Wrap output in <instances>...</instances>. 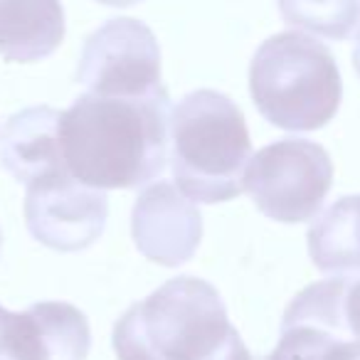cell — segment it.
<instances>
[{
    "label": "cell",
    "instance_id": "obj_1",
    "mask_svg": "<svg viewBox=\"0 0 360 360\" xmlns=\"http://www.w3.org/2000/svg\"><path fill=\"white\" fill-rule=\"evenodd\" d=\"M170 99L82 94L60 119L62 155L79 183L99 191H131L155 180L168 160Z\"/></svg>",
    "mask_w": 360,
    "mask_h": 360
},
{
    "label": "cell",
    "instance_id": "obj_2",
    "mask_svg": "<svg viewBox=\"0 0 360 360\" xmlns=\"http://www.w3.org/2000/svg\"><path fill=\"white\" fill-rule=\"evenodd\" d=\"M119 360H255L212 284L198 276L165 281L116 321Z\"/></svg>",
    "mask_w": 360,
    "mask_h": 360
},
{
    "label": "cell",
    "instance_id": "obj_3",
    "mask_svg": "<svg viewBox=\"0 0 360 360\" xmlns=\"http://www.w3.org/2000/svg\"><path fill=\"white\" fill-rule=\"evenodd\" d=\"M170 168L178 191L215 205L245 191L252 141L242 109L227 94L198 89L170 111Z\"/></svg>",
    "mask_w": 360,
    "mask_h": 360
},
{
    "label": "cell",
    "instance_id": "obj_4",
    "mask_svg": "<svg viewBox=\"0 0 360 360\" xmlns=\"http://www.w3.org/2000/svg\"><path fill=\"white\" fill-rule=\"evenodd\" d=\"M257 111L284 131L323 129L340 109L343 82L335 57L304 32H279L262 42L250 65Z\"/></svg>",
    "mask_w": 360,
    "mask_h": 360
},
{
    "label": "cell",
    "instance_id": "obj_5",
    "mask_svg": "<svg viewBox=\"0 0 360 360\" xmlns=\"http://www.w3.org/2000/svg\"><path fill=\"white\" fill-rule=\"evenodd\" d=\"M333 186V160L321 143L281 139L259 148L245 168V191L262 215L296 225L314 220Z\"/></svg>",
    "mask_w": 360,
    "mask_h": 360
},
{
    "label": "cell",
    "instance_id": "obj_6",
    "mask_svg": "<svg viewBox=\"0 0 360 360\" xmlns=\"http://www.w3.org/2000/svg\"><path fill=\"white\" fill-rule=\"evenodd\" d=\"M77 82L101 96H148L165 89L153 30L134 18L106 20L86 37Z\"/></svg>",
    "mask_w": 360,
    "mask_h": 360
},
{
    "label": "cell",
    "instance_id": "obj_7",
    "mask_svg": "<svg viewBox=\"0 0 360 360\" xmlns=\"http://www.w3.org/2000/svg\"><path fill=\"white\" fill-rule=\"evenodd\" d=\"M109 217V198L89 188L70 170L27 186L25 222L40 245L57 252H82L101 237Z\"/></svg>",
    "mask_w": 360,
    "mask_h": 360
},
{
    "label": "cell",
    "instance_id": "obj_8",
    "mask_svg": "<svg viewBox=\"0 0 360 360\" xmlns=\"http://www.w3.org/2000/svg\"><path fill=\"white\" fill-rule=\"evenodd\" d=\"M89 348V321L67 301H40L20 314L0 306V360H84Z\"/></svg>",
    "mask_w": 360,
    "mask_h": 360
},
{
    "label": "cell",
    "instance_id": "obj_9",
    "mask_svg": "<svg viewBox=\"0 0 360 360\" xmlns=\"http://www.w3.org/2000/svg\"><path fill=\"white\" fill-rule=\"evenodd\" d=\"M131 235L146 259L180 266L193 259L202 237V217L173 183L158 180L139 193L131 212Z\"/></svg>",
    "mask_w": 360,
    "mask_h": 360
},
{
    "label": "cell",
    "instance_id": "obj_10",
    "mask_svg": "<svg viewBox=\"0 0 360 360\" xmlns=\"http://www.w3.org/2000/svg\"><path fill=\"white\" fill-rule=\"evenodd\" d=\"M62 111L32 106L13 114L0 131V165L22 186L65 173L67 163L60 143Z\"/></svg>",
    "mask_w": 360,
    "mask_h": 360
},
{
    "label": "cell",
    "instance_id": "obj_11",
    "mask_svg": "<svg viewBox=\"0 0 360 360\" xmlns=\"http://www.w3.org/2000/svg\"><path fill=\"white\" fill-rule=\"evenodd\" d=\"M65 40L60 0H0V57L6 62H40Z\"/></svg>",
    "mask_w": 360,
    "mask_h": 360
},
{
    "label": "cell",
    "instance_id": "obj_12",
    "mask_svg": "<svg viewBox=\"0 0 360 360\" xmlns=\"http://www.w3.org/2000/svg\"><path fill=\"white\" fill-rule=\"evenodd\" d=\"M309 255L323 274L360 271V195H343L309 227Z\"/></svg>",
    "mask_w": 360,
    "mask_h": 360
},
{
    "label": "cell",
    "instance_id": "obj_13",
    "mask_svg": "<svg viewBox=\"0 0 360 360\" xmlns=\"http://www.w3.org/2000/svg\"><path fill=\"white\" fill-rule=\"evenodd\" d=\"M286 25L326 40H348L360 32V0H276Z\"/></svg>",
    "mask_w": 360,
    "mask_h": 360
},
{
    "label": "cell",
    "instance_id": "obj_14",
    "mask_svg": "<svg viewBox=\"0 0 360 360\" xmlns=\"http://www.w3.org/2000/svg\"><path fill=\"white\" fill-rule=\"evenodd\" d=\"M340 309H343V323L348 333L360 340V276H343Z\"/></svg>",
    "mask_w": 360,
    "mask_h": 360
},
{
    "label": "cell",
    "instance_id": "obj_15",
    "mask_svg": "<svg viewBox=\"0 0 360 360\" xmlns=\"http://www.w3.org/2000/svg\"><path fill=\"white\" fill-rule=\"evenodd\" d=\"M335 360H360V340H353V343L345 348V353H340Z\"/></svg>",
    "mask_w": 360,
    "mask_h": 360
},
{
    "label": "cell",
    "instance_id": "obj_16",
    "mask_svg": "<svg viewBox=\"0 0 360 360\" xmlns=\"http://www.w3.org/2000/svg\"><path fill=\"white\" fill-rule=\"evenodd\" d=\"M101 6H109V8H129V6H136L141 0H96Z\"/></svg>",
    "mask_w": 360,
    "mask_h": 360
},
{
    "label": "cell",
    "instance_id": "obj_17",
    "mask_svg": "<svg viewBox=\"0 0 360 360\" xmlns=\"http://www.w3.org/2000/svg\"><path fill=\"white\" fill-rule=\"evenodd\" d=\"M353 65H355V72L360 75V32L355 35V50H353Z\"/></svg>",
    "mask_w": 360,
    "mask_h": 360
},
{
    "label": "cell",
    "instance_id": "obj_18",
    "mask_svg": "<svg viewBox=\"0 0 360 360\" xmlns=\"http://www.w3.org/2000/svg\"><path fill=\"white\" fill-rule=\"evenodd\" d=\"M0 245H3V235H0Z\"/></svg>",
    "mask_w": 360,
    "mask_h": 360
}]
</instances>
